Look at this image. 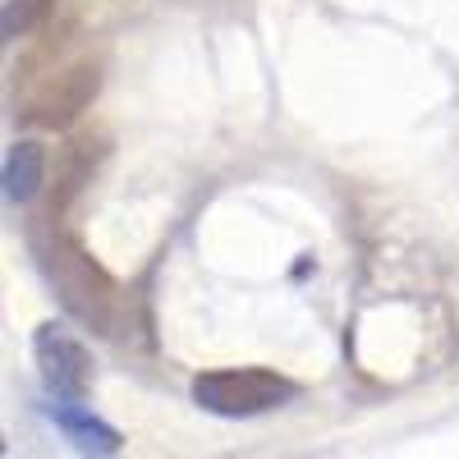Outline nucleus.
I'll return each instance as SVG.
<instances>
[{"label":"nucleus","mask_w":459,"mask_h":459,"mask_svg":"<svg viewBox=\"0 0 459 459\" xmlns=\"http://www.w3.org/2000/svg\"><path fill=\"white\" fill-rule=\"evenodd\" d=\"M47 276L60 290V303L69 308V317H79L88 331L110 335L115 331V313H120V285H115L101 266L83 253L79 239L56 235L47 248Z\"/></svg>","instance_id":"obj_1"},{"label":"nucleus","mask_w":459,"mask_h":459,"mask_svg":"<svg viewBox=\"0 0 459 459\" xmlns=\"http://www.w3.org/2000/svg\"><path fill=\"white\" fill-rule=\"evenodd\" d=\"M188 395H194L203 413H216V418H257L294 400L299 386L276 368H212L194 377Z\"/></svg>","instance_id":"obj_2"},{"label":"nucleus","mask_w":459,"mask_h":459,"mask_svg":"<svg viewBox=\"0 0 459 459\" xmlns=\"http://www.w3.org/2000/svg\"><path fill=\"white\" fill-rule=\"evenodd\" d=\"M97 92H101V65L97 60H69L32 88V97L23 106V120L32 129H69L97 101Z\"/></svg>","instance_id":"obj_3"},{"label":"nucleus","mask_w":459,"mask_h":459,"mask_svg":"<svg viewBox=\"0 0 459 459\" xmlns=\"http://www.w3.org/2000/svg\"><path fill=\"white\" fill-rule=\"evenodd\" d=\"M32 363L47 386V400H88L92 386V354L88 344L60 322H42L32 335Z\"/></svg>","instance_id":"obj_4"},{"label":"nucleus","mask_w":459,"mask_h":459,"mask_svg":"<svg viewBox=\"0 0 459 459\" xmlns=\"http://www.w3.org/2000/svg\"><path fill=\"white\" fill-rule=\"evenodd\" d=\"M47 413H51V423L65 432V441L79 455H120V446H125V437L115 432L110 423H101L83 400H51Z\"/></svg>","instance_id":"obj_5"},{"label":"nucleus","mask_w":459,"mask_h":459,"mask_svg":"<svg viewBox=\"0 0 459 459\" xmlns=\"http://www.w3.org/2000/svg\"><path fill=\"white\" fill-rule=\"evenodd\" d=\"M106 157V143L92 134H79L65 152H60V166H56V203H51V225H60V216L69 212V203L83 194V184L92 179L97 161Z\"/></svg>","instance_id":"obj_6"},{"label":"nucleus","mask_w":459,"mask_h":459,"mask_svg":"<svg viewBox=\"0 0 459 459\" xmlns=\"http://www.w3.org/2000/svg\"><path fill=\"white\" fill-rule=\"evenodd\" d=\"M0 179H5V198H10L14 207H28L37 194H42V184H47V147L37 143V138L10 143Z\"/></svg>","instance_id":"obj_7"},{"label":"nucleus","mask_w":459,"mask_h":459,"mask_svg":"<svg viewBox=\"0 0 459 459\" xmlns=\"http://www.w3.org/2000/svg\"><path fill=\"white\" fill-rule=\"evenodd\" d=\"M56 10V0H10L5 5V19H0V28H5V42H19V37H32L37 28H42Z\"/></svg>","instance_id":"obj_8"}]
</instances>
